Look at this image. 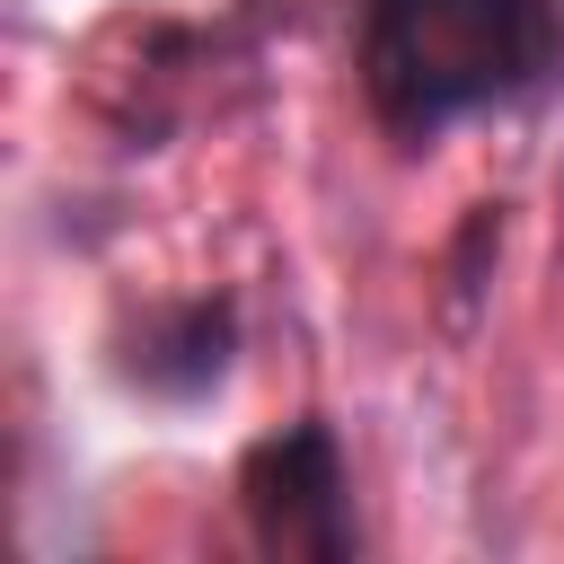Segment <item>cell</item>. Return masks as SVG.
Masks as SVG:
<instances>
[{"label":"cell","instance_id":"cell-3","mask_svg":"<svg viewBox=\"0 0 564 564\" xmlns=\"http://www.w3.org/2000/svg\"><path fill=\"white\" fill-rule=\"evenodd\" d=\"M229 352H238V308L229 300H176V308L141 317V344L123 352V379L141 397L194 405V397H212L229 379Z\"/></svg>","mask_w":564,"mask_h":564},{"label":"cell","instance_id":"cell-2","mask_svg":"<svg viewBox=\"0 0 564 564\" xmlns=\"http://www.w3.org/2000/svg\"><path fill=\"white\" fill-rule=\"evenodd\" d=\"M238 520L282 564H352L361 529H352L344 432L326 414H291L282 432L247 441V458H238Z\"/></svg>","mask_w":564,"mask_h":564},{"label":"cell","instance_id":"cell-1","mask_svg":"<svg viewBox=\"0 0 564 564\" xmlns=\"http://www.w3.org/2000/svg\"><path fill=\"white\" fill-rule=\"evenodd\" d=\"M352 79L397 150H432L476 115H520L564 88L555 0H361Z\"/></svg>","mask_w":564,"mask_h":564}]
</instances>
